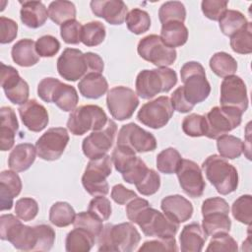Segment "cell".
I'll return each instance as SVG.
<instances>
[{
  "label": "cell",
  "mask_w": 252,
  "mask_h": 252,
  "mask_svg": "<svg viewBox=\"0 0 252 252\" xmlns=\"http://www.w3.org/2000/svg\"><path fill=\"white\" fill-rule=\"evenodd\" d=\"M96 239L98 251L131 252L137 248L141 234L131 222L106 223Z\"/></svg>",
  "instance_id": "cell-1"
},
{
  "label": "cell",
  "mask_w": 252,
  "mask_h": 252,
  "mask_svg": "<svg viewBox=\"0 0 252 252\" xmlns=\"http://www.w3.org/2000/svg\"><path fill=\"white\" fill-rule=\"evenodd\" d=\"M202 170L208 181L220 195H228L237 189V169L222 157L209 156L202 163Z\"/></svg>",
  "instance_id": "cell-2"
},
{
  "label": "cell",
  "mask_w": 252,
  "mask_h": 252,
  "mask_svg": "<svg viewBox=\"0 0 252 252\" xmlns=\"http://www.w3.org/2000/svg\"><path fill=\"white\" fill-rule=\"evenodd\" d=\"M176 83L177 74L173 69L168 67L145 69L136 77V94L141 98L151 99L160 93L169 92Z\"/></svg>",
  "instance_id": "cell-3"
},
{
  "label": "cell",
  "mask_w": 252,
  "mask_h": 252,
  "mask_svg": "<svg viewBox=\"0 0 252 252\" xmlns=\"http://www.w3.org/2000/svg\"><path fill=\"white\" fill-rule=\"evenodd\" d=\"M180 77L183 82L181 91L188 103L195 106L204 101L211 93V86L206 78L203 65L197 61L184 63L180 69Z\"/></svg>",
  "instance_id": "cell-4"
},
{
  "label": "cell",
  "mask_w": 252,
  "mask_h": 252,
  "mask_svg": "<svg viewBox=\"0 0 252 252\" xmlns=\"http://www.w3.org/2000/svg\"><path fill=\"white\" fill-rule=\"evenodd\" d=\"M0 238L9 241L18 250L34 251L37 232L35 225H26L18 217L7 214L0 217Z\"/></svg>",
  "instance_id": "cell-5"
},
{
  "label": "cell",
  "mask_w": 252,
  "mask_h": 252,
  "mask_svg": "<svg viewBox=\"0 0 252 252\" xmlns=\"http://www.w3.org/2000/svg\"><path fill=\"white\" fill-rule=\"evenodd\" d=\"M37 95L45 102L55 103L65 112L73 111L79 102L77 90L73 86L52 77H46L39 82Z\"/></svg>",
  "instance_id": "cell-6"
},
{
  "label": "cell",
  "mask_w": 252,
  "mask_h": 252,
  "mask_svg": "<svg viewBox=\"0 0 252 252\" xmlns=\"http://www.w3.org/2000/svg\"><path fill=\"white\" fill-rule=\"evenodd\" d=\"M108 119L100 106L95 104L81 105L70 112L67 128L73 135L81 136L89 131L101 129L106 125Z\"/></svg>",
  "instance_id": "cell-7"
},
{
  "label": "cell",
  "mask_w": 252,
  "mask_h": 252,
  "mask_svg": "<svg viewBox=\"0 0 252 252\" xmlns=\"http://www.w3.org/2000/svg\"><path fill=\"white\" fill-rule=\"evenodd\" d=\"M112 171L111 157L105 155L95 159H90L82 176L85 190L92 196H106L109 185L106 178Z\"/></svg>",
  "instance_id": "cell-8"
},
{
  "label": "cell",
  "mask_w": 252,
  "mask_h": 252,
  "mask_svg": "<svg viewBox=\"0 0 252 252\" xmlns=\"http://www.w3.org/2000/svg\"><path fill=\"white\" fill-rule=\"evenodd\" d=\"M137 223L146 236L165 238L173 237L178 231L179 223L172 221L163 213L152 208L144 209L135 219Z\"/></svg>",
  "instance_id": "cell-9"
},
{
  "label": "cell",
  "mask_w": 252,
  "mask_h": 252,
  "mask_svg": "<svg viewBox=\"0 0 252 252\" xmlns=\"http://www.w3.org/2000/svg\"><path fill=\"white\" fill-rule=\"evenodd\" d=\"M242 112L230 106H215L206 115L209 139H218L238 127L242 120Z\"/></svg>",
  "instance_id": "cell-10"
},
{
  "label": "cell",
  "mask_w": 252,
  "mask_h": 252,
  "mask_svg": "<svg viewBox=\"0 0 252 252\" xmlns=\"http://www.w3.org/2000/svg\"><path fill=\"white\" fill-rule=\"evenodd\" d=\"M137 51L141 58L158 68L172 65L177 57L176 50L165 45L158 34H149L140 39Z\"/></svg>",
  "instance_id": "cell-11"
},
{
  "label": "cell",
  "mask_w": 252,
  "mask_h": 252,
  "mask_svg": "<svg viewBox=\"0 0 252 252\" xmlns=\"http://www.w3.org/2000/svg\"><path fill=\"white\" fill-rule=\"evenodd\" d=\"M138 105L137 94L128 87L116 86L107 92L106 106L111 116L118 121L131 118Z\"/></svg>",
  "instance_id": "cell-12"
},
{
  "label": "cell",
  "mask_w": 252,
  "mask_h": 252,
  "mask_svg": "<svg viewBox=\"0 0 252 252\" xmlns=\"http://www.w3.org/2000/svg\"><path fill=\"white\" fill-rule=\"evenodd\" d=\"M173 112L170 98L161 95L143 104L138 111L137 119L152 129H160L168 123Z\"/></svg>",
  "instance_id": "cell-13"
},
{
  "label": "cell",
  "mask_w": 252,
  "mask_h": 252,
  "mask_svg": "<svg viewBox=\"0 0 252 252\" xmlns=\"http://www.w3.org/2000/svg\"><path fill=\"white\" fill-rule=\"evenodd\" d=\"M117 133L116 123L108 119L106 125L99 130L93 131L82 143L84 155L89 159H95L107 155V152L113 146Z\"/></svg>",
  "instance_id": "cell-14"
},
{
  "label": "cell",
  "mask_w": 252,
  "mask_h": 252,
  "mask_svg": "<svg viewBox=\"0 0 252 252\" xmlns=\"http://www.w3.org/2000/svg\"><path fill=\"white\" fill-rule=\"evenodd\" d=\"M57 71L67 81L75 82L82 79L91 73L87 52L83 53L77 48H65L57 59Z\"/></svg>",
  "instance_id": "cell-15"
},
{
  "label": "cell",
  "mask_w": 252,
  "mask_h": 252,
  "mask_svg": "<svg viewBox=\"0 0 252 252\" xmlns=\"http://www.w3.org/2000/svg\"><path fill=\"white\" fill-rule=\"evenodd\" d=\"M69 139V134L66 128H49L37 139L35 143L37 156L48 161L58 159L63 155Z\"/></svg>",
  "instance_id": "cell-16"
},
{
  "label": "cell",
  "mask_w": 252,
  "mask_h": 252,
  "mask_svg": "<svg viewBox=\"0 0 252 252\" xmlns=\"http://www.w3.org/2000/svg\"><path fill=\"white\" fill-rule=\"evenodd\" d=\"M116 145L126 146L135 153L142 154L155 151L157 148V140L152 133L144 130L134 122H131L120 128Z\"/></svg>",
  "instance_id": "cell-17"
},
{
  "label": "cell",
  "mask_w": 252,
  "mask_h": 252,
  "mask_svg": "<svg viewBox=\"0 0 252 252\" xmlns=\"http://www.w3.org/2000/svg\"><path fill=\"white\" fill-rule=\"evenodd\" d=\"M0 81L6 97L13 104L22 105L29 100V85L24 79L21 78L17 69L1 62Z\"/></svg>",
  "instance_id": "cell-18"
},
{
  "label": "cell",
  "mask_w": 252,
  "mask_h": 252,
  "mask_svg": "<svg viewBox=\"0 0 252 252\" xmlns=\"http://www.w3.org/2000/svg\"><path fill=\"white\" fill-rule=\"evenodd\" d=\"M220 106H230L244 113L248 108L247 89L244 81L236 75L223 78L220 84Z\"/></svg>",
  "instance_id": "cell-19"
},
{
  "label": "cell",
  "mask_w": 252,
  "mask_h": 252,
  "mask_svg": "<svg viewBox=\"0 0 252 252\" xmlns=\"http://www.w3.org/2000/svg\"><path fill=\"white\" fill-rule=\"evenodd\" d=\"M176 174L179 184L186 195L192 198H199L203 195L206 182L201 168L195 161L182 158Z\"/></svg>",
  "instance_id": "cell-20"
},
{
  "label": "cell",
  "mask_w": 252,
  "mask_h": 252,
  "mask_svg": "<svg viewBox=\"0 0 252 252\" xmlns=\"http://www.w3.org/2000/svg\"><path fill=\"white\" fill-rule=\"evenodd\" d=\"M23 124L32 132L42 131L49 122L46 108L36 99H29L18 108Z\"/></svg>",
  "instance_id": "cell-21"
},
{
  "label": "cell",
  "mask_w": 252,
  "mask_h": 252,
  "mask_svg": "<svg viewBox=\"0 0 252 252\" xmlns=\"http://www.w3.org/2000/svg\"><path fill=\"white\" fill-rule=\"evenodd\" d=\"M90 6L94 16L110 25H122L128 14L127 6L121 0H93Z\"/></svg>",
  "instance_id": "cell-22"
},
{
  "label": "cell",
  "mask_w": 252,
  "mask_h": 252,
  "mask_svg": "<svg viewBox=\"0 0 252 252\" xmlns=\"http://www.w3.org/2000/svg\"><path fill=\"white\" fill-rule=\"evenodd\" d=\"M163 214L176 223L185 222L193 215V205L185 197L175 194L164 197L160 202Z\"/></svg>",
  "instance_id": "cell-23"
},
{
  "label": "cell",
  "mask_w": 252,
  "mask_h": 252,
  "mask_svg": "<svg viewBox=\"0 0 252 252\" xmlns=\"http://www.w3.org/2000/svg\"><path fill=\"white\" fill-rule=\"evenodd\" d=\"M22 180L18 173L13 170H3L0 173V209L11 210L13 200L22 191Z\"/></svg>",
  "instance_id": "cell-24"
},
{
  "label": "cell",
  "mask_w": 252,
  "mask_h": 252,
  "mask_svg": "<svg viewBox=\"0 0 252 252\" xmlns=\"http://www.w3.org/2000/svg\"><path fill=\"white\" fill-rule=\"evenodd\" d=\"M19 123L14 109L10 106L0 108V150L9 151L15 144Z\"/></svg>",
  "instance_id": "cell-25"
},
{
  "label": "cell",
  "mask_w": 252,
  "mask_h": 252,
  "mask_svg": "<svg viewBox=\"0 0 252 252\" xmlns=\"http://www.w3.org/2000/svg\"><path fill=\"white\" fill-rule=\"evenodd\" d=\"M20 18L22 23L30 29L42 27L47 18L48 10L40 1H24L20 2Z\"/></svg>",
  "instance_id": "cell-26"
},
{
  "label": "cell",
  "mask_w": 252,
  "mask_h": 252,
  "mask_svg": "<svg viewBox=\"0 0 252 252\" xmlns=\"http://www.w3.org/2000/svg\"><path fill=\"white\" fill-rule=\"evenodd\" d=\"M36 149L31 143L16 145L8 158V165L11 170L22 172L29 169L35 160Z\"/></svg>",
  "instance_id": "cell-27"
},
{
  "label": "cell",
  "mask_w": 252,
  "mask_h": 252,
  "mask_svg": "<svg viewBox=\"0 0 252 252\" xmlns=\"http://www.w3.org/2000/svg\"><path fill=\"white\" fill-rule=\"evenodd\" d=\"M207 236L199 223L191 222L186 224L179 235L180 250L182 252H201Z\"/></svg>",
  "instance_id": "cell-28"
},
{
  "label": "cell",
  "mask_w": 252,
  "mask_h": 252,
  "mask_svg": "<svg viewBox=\"0 0 252 252\" xmlns=\"http://www.w3.org/2000/svg\"><path fill=\"white\" fill-rule=\"evenodd\" d=\"M80 94L90 99H97L108 91V83L100 73H89L78 83Z\"/></svg>",
  "instance_id": "cell-29"
},
{
  "label": "cell",
  "mask_w": 252,
  "mask_h": 252,
  "mask_svg": "<svg viewBox=\"0 0 252 252\" xmlns=\"http://www.w3.org/2000/svg\"><path fill=\"white\" fill-rule=\"evenodd\" d=\"M13 61L21 67H31L39 61V55L35 50V42L30 38L18 40L11 49Z\"/></svg>",
  "instance_id": "cell-30"
},
{
  "label": "cell",
  "mask_w": 252,
  "mask_h": 252,
  "mask_svg": "<svg viewBox=\"0 0 252 252\" xmlns=\"http://www.w3.org/2000/svg\"><path fill=\"white\" fill-rule=\"evenodd\" d=\"M228 214L222 211H216L202 215V227L206 234L214 236L220 233H228L231 228V220Z\"/></svg>",
  "instance_id": "cell-31"
},
{
  "label": "cell",
  "mask_w": 252,
  "mask_h": 252,
  "mask_svg": "<svg viewBox=\"0 0 252 252\" xmlns=\"http://www.w3.org/2000/svg\"><path fill=\"white\" fill-rule=\"evenodd\" d=\"M159 36L165 45L175 49V47H180L187 42L188 29L183 23L168 22L161 26Z\"/></svg>",
  "instance_id": "cell-32"
},
{
  "label": "cell",
  "mask_w": 252,
  "mask_h": 252,
  "mask_svg": "<svg viewBox=\"0 0 252 252\" xmlns=\"http://www.w3.org/2000/svg\"><path fill=\"white\" fill-rule=\"evenodd\" d=\"M95 239L90 231L74 227L66 236L65 249L67 252H88L94 245Z\"/></svg>",
  "instance_id": "cell-33"
},
{
  "label": "cell",
  "mask_w": 252,
  "mask_h": 252,
  "mask_svg": "<svg viewBox=\"0 0 252 252\" xmlns=\"http://www.w3.org/2000/svg\"><path fill=\"white\" fill-rule=\"evenodd\" d=\"M139 158H140L136 156V153L133 150L123 145H116L111 155L112 164L121 175L130 171Z\"/></svg>",
  "instance_id": "cell-34"
},
{
  "label": "cell",
  "mask_w": 252,
  "mask_h": 252,
  "mask_svg": "<svg viewBox=\"0 0 252 252\" xmlns=\"http://www.w3.org/2000/svg\"><path fill=\"white\" fill-rule=\"evenodd\" d=\"M209 65L211 70L220 78L234 75L237 71L236 60L230 54L223 51L215 53L211 57Z\"/></svg>",
  "instance_id": "cell-35"
},
{
  "label": "cell",
  "mask_w": 252,
  "mask_h": 252,
  "mask_svg": "<svg viewBox=\"0 0 252 252\" xmlns=\"http://www.w3.org/2000/svg\"><path fill=\"white\" fill-rule=\"evenodd\" d=\"M247 24L248 21L245 16L236 10H226L219 20L220 32L229 37L245 28Z\"/></svg>",
  "instance_id": "cell-36"
},
{
  "label": "cell",
  "mask_w": 252,
  "mask_h": 252,
  "mask_svg": "<svg viewBox=\"0 0 252 252\" xmlns=\"http://www.w3.org/2000/svg\"><path fill=\"white\" fill-rule=\"evenodd\" d=\"M76 212L73 207L63 201L54 203L49 210V220L58 227H66L74 222Z\"/></svg>",
  "instance_id": "cell-37"
},
{
  "label": "cell",
  "mask_w": 252,
  "mask_h": 252,
  "mask_svg": "<svg viewBox=\"0 0 252 252\" xmlns=\"http://www.w3.org/2000/svg\"><path fill=\"white\" fill-rule=\"evenodd\" d=\"M48 18L56 25H62L63 23L74 20L76 18V7L73 2L65 0L52 1L48 6Z\"/></svg>",
  "instance_id": "cell-38"
},
{
  "label": "cell",
  "mask_w": 252,
  "mask_h": 252,
  "mask_svg": "<svg viewBox=\"0 0 252 252\" xmlns=\"http://www.w3.org/2000/svg\"><path fill=\"white\" fill-rule=\"evenodd\" d=\"M182 161V157L180 153L172 147L162 150L157 156V167L158 170L164 174L176 173Z\"/></svg>",
  "instance_id": "cell-39"
},
{
  "label": "cell",
  "mask_w": 252,
  "mask_h": 252,
  "mask_svg": "<svg viewBox=\"0 0 252 252\" xmlns=\"http://www.w3.org/2000/svg\"><path fill=\"white\" fill-rule=\"evenodd\" d=\"M217 148L220 157L225 159H234L243 153V142L233 135H222L217 139Z\"/></svg>",
  "instance_id": "cell-40"
},
{
  "label": "cell",
  "mask_w": 252,
  "mask_h": 252,
  "mask_svg": "<svg viewBox=\"0 0 252 252\" xmlns=\"http://www.w3.org/2000/svg\"><path fill=\"white\" fill-rule=\"evenodd\" d=\"M106 36L104 25L98 21H92L85 24L82 28L81 42L86 46H97L103 42Z\"/></svg>",
  "instance_id": "cell-41"
},
{
  "label": "cell",
  "mask_w": 252,
  "mask_h": 252,
  "mask_svg": "<svg viewBox=\"0 0 252 252\" xmlns=\"http://www.w3.org/2000/svg\"><path fill=\"white\" fill-rule=\"evenodd\" d=\"M126 26L134 34H142L151 28V18L148 12L134 8L126 16Z\"/></svg>",
  "instance_id": "cell-42"
},
{
  "label": "cell",
  "mask_w": 252,
  "mask_h": 252,
  "mask_svg": "<svg viewBox=\"0 0 252 252\" xmlns=\"http://www.w3.org/2000/svg\"><path fill=\"white\" fill-rule=\"evenodd\" d=\"M158 19L161 25L173 21L184 23L186 19L184 4L179 1L164 2L158 9Z\"/></svg>",
  "instance_id": "cell-43"
},
{
  "label": "cell",
  "mask_w": 252,
  "mask_h": 252,
  "mask_svg": "<svg viewBox=\"0 0 252 252\" xmlns=\"http://www.w3.org/2000/svg\"><path fill=\"white\" fill-rule=\"evenodd\" d=\"M230 47L238 54L252 52V24L248 22L245 28L230 36Z\"/></svg>",
  "instance_id": "cell-44"
},
{
  "label": "cell",
  "mask_w": 252,
  "mask_h": 252,
  "mask_svg": "<svg viewBox=\"0 0 252 252\" xmlns=\"http://www.w3.org/2000/svg\"><path fill=\"white\" fill-rule=\"evenodd\" d=\"M233 218L244 224L250 225L252 220V197L251 195H242L238 197L231 206Z\"/></svg>",
  "instance_id": "cell-45"
},
{
  "label": "cell",
  "mask_w": 252,
  "mask_h": 252,
  "mask_svg": "<svg viewBox=\"0 0 252 252\" xmlns=\"http://www.w3.org/2000/svg\"><path fill=\"white\" fill-rule=\"evenodd\" d=\"M183 132L190 137H202L207 133V121L206 116L191 113L184 117L182 121Z\"/></svg>",
  "instance_id": "cell-46"
},
{
  "label": "cell",
  "mask_w": 252,
  "mask_h": 252,
  "mask_svg": "<svg viewBox=\"0 0 252 252\" xmlns=\"http://www.w3.org/2000/svg\"><path fill=\"white\" fill-rule=\"evenodd\" d=\"M73 224L74 227H81L90 231L95 238L99 235L103 227L102 220H98L89 212H81L77 214Z\"/></svg>",
  "instance_id": "cell-47"
},
{
  "label": "cell",
  "mask_w": 252,
  "mask_h": 252,
  "mask_svg": "<svg viewBox=\"0 0 252 252\" xmlns=\"http://www.w3.org/2000/svg\"><path fill=\"white\" fill-rule=\"evenodd\" d=\"M15 213L20 220L24 221H30L37 216L38 204L32 198H21L15 204Z\"/></svg>",
  "instance_id": "cell-48"
},
{
  "label": "cell",
  "mask_w": 252,
  "mask_h": 252,
  "mask_svg": "<svg viewBox=\"0 0 252 252\" xmlns=\"http://www.w3.org/2000/svg\"><path fill=\"white\" fill-rule=\"evenodd\" d=\"M135 186L138 192L144 196L154 195L159 190L160 176L156 170L149 168L144 178Z\"/></svg>",
  "instance_id": "cell-49"
},
{
  "label": "cell",
  "mask_w": 252,
  "mask_h": 252,
  "mask_svg": "<svg viewBox=\"0 0 252 252\" xmlns=\"http://www.w3.org/2000/svg\"><path fill=\"white\" fill-rule=\"evenodd\" d=\"M88 212L100 220H107L111 216V203L105 196H94L89 203Z\"/></svg>",
  "instance_id": "cell-50"
},
{
  "label": "cell",
  "mask_w": 252,
  "mask_h": 252,
  "mask_svg": "<svg viewBox=\"0 0 252 252\" xmlns=\"http://www.w3.org/2000/svg\"><path fill=\"white\" fill-rule=\"evenodd\" d=\"M82 24L74 20H69L60 26V35L67 44H78L81 42Z\"/></svg>",
  "instance_id": "cell-51"
},
{
  "label": "cell",
  "mask_w": 252,
  "mask_h": 252,
  "mask_svg": "<svg viewBox=\"0 0 252 252\" xmlns=\"http://www.w3.org/2000/svg\"><path fill=\"white\" fill-rule=\"evenodd\" d=\"M238 250L237 242L236 240L230 236L228 233H220L217 235H214L206 248V251H225V252H235Z\"/></svg>",
  "instance_id": "cell-52"
},
{
  "label": "cell",
  "mask_w": 252,
  "mask_h": 252,
  "mask_svg": "<svg viewBox=\"0 0 252 252\" xmlns=\"http://www.w3.org/2000/svg\"><path fill=\"white\" fill-rule=\"evenodd\" d=\"M60 49L59 40L50 34H45L35 41V50L39 57H53Z\"/></svg>",
  "instance_id": "cell-53"
},
{
  "label": "cell",
  "mask_w": 252,
  "mask_h": 252,
  "mask_svg": "<svg viewBox=\"0 0 252 252\" xmlns=\"http://www.w3.org/2000/svg\"><path fill=\"white\" fill-rule=\"evenodd\" d=\"M37 232V243L34 251H49L55 241V230L48 224L35 225Z\"/></svg>",
  "instance_id": "cell-54"
},
{
  "label": "cell",
  "mask_w": 252,
  "mask_h": 252,
  "mask_svg": "<svg viewBox=\"0 0 252 252\" xmlns=\"http://www.w3.org/2000/svg\"><path fill=\"white\" fill-rule=\"evenodd\" d=\"M139 252L142 251H178L176 240L173 237L157 238L153 240L145 241L141 247L138 249Z\"/></svg>",
  "instance_id": "cell-55"
},
{
  "label": "cell",
  "mask_w": 252,
  "mask_h": 252,
  "mask_svg": "<svg viewBox=\"0 0 252 252\" xmlns=\"http://www.w3.org/2000/svg\"><path fill=\"white\" fill-rule=\"evenodd\" d=\"M227 1L222 0H203L201 9L206 18L212 21H219L227 10Z\"/></svg>",
  "instance_id": "cell-56"
},
{
  "label": "cell",
  "mask_w": 252,
  "mask_h": 252,
  "mask_svg": "<svg viewBox=\"0 0 252 252\" xmlns=\"http://www.w3.org/2000/svg\"><path fill=\"white\" fill-rule=\"evenodd\" d=\"M0 42L2 44L10 43L12 42L18 34V24L10 19L6 18L4 16H1L0 18Z\"/></svg>",
  "instance_id": "cell-57"
},
{
  "label": "cell",
  "mask_w": 252,
  "mask_h": 252,
  "mask_svg": "<svg viewBox=\"0 0 252 252\" xmlns=\"http://www.w3.org/2000/svg\"><path fill=\"white\" fill-rule=\"evenodd\" d=\"M136 197L138 195L123 184H116L111 189V199L118 205H126Z\"/></svg>",
  "instance_id": "cell-58"
},
{
  "label": "cell",
  "mask_w": 252,
  "mask_h": 252,
  "mask_svg": "<svg viewBox=\"0 0 252 252\" xmlns=\"http://www.w3.org/2000/svg\"><path fill=\"white\" fill-rule=\"evenodd\" d=\"M148 169H149V167L147 166L145 161L142 158H139V160L137 161L135 166L130 171L123 174L122 178L127 183L136 185L137 183H139L144 178Z\"/></svg>",
  "instance_id": "cell-59"
},
{
  "label": "cell",
  "mask_w": 252,
  "mask_h": 252,
  "mask_svg": "<svg viewBox=\"0 0 252 252\" xmlns=\"http://www.w3.org/2000/svg\"><path fill=\"white\" fill-rule=\"evenodd\" d=\"M216 211H222L229 213V206L228 203L220 197H212L206 199L201 208L202 215L210 213V212H216Z\"/></svg>",
  "instance_id": "cell-60"
},
{
  "label": "cell",
  "mask_w": 252,
  "mask_h": 252,
  "mask_svg": "<svg viewBox=\"0 0 252 252\" xmlns=\"http://www.w3.org/2000/svg\"><path fill=\"white\" fill-rule=\"evenodd\" d=\"M150 203L148 200L143 199V198H139L136 197L133 200H131L127 205H126V215L128 220L131 222H134L135 219L137 218V216L146 208L150 207Z\"/></svg>",
  "instance_id": "cell-61"
},
{
  "label": "cell",
  "mask_w": 252,
  "mask_h": 252,
  "mask_svg": "<svg viewBox=\"0 0 252 252\" xmlns=\"http://www.w3.org/2000/svg\"><path fill=\"white\" fill-rule=\"evenodd\" d=\"M170 101L172 104V107L174 110L180 112V113H187L190 112L194 106L191 105L186 101V99L183 96L182 91H181V86L178 87L171 94L170 96Z\"/></svg>",
  "instance_id": "cell-62"
}]
</instances>
